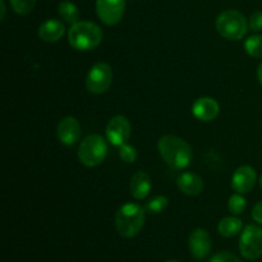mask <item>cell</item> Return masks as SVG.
Here are the masks:
<instances>
[{"instance_id": "obj_8", "label": "cell", "mask_w": 262, "mask_h": 262, "mask_svg": "<svg viewBox=\"0 0 262 262\" xmlns=\"http://www.w3.org/2000/svg\"><path fill=\"white\" fill-rule=\"evenodd\" d=\"M125 0H96V13L106 26H115L122 20Z\"/></svg>"}, {"instance_id": "obj_5", "label": "cell", "mask_w": 262, "mask_h": 262, "mask_svg": "<svg viewBox=\"0 0 262 262\" xmlns=\"http://www.w3.org/2000/svg\"><path fill=\"white\" fill-rule=\"evenodd\" d=\"M106 155L107 143L100 135H90L84 137L79 143L78 152H77L78 160L89 168L100 165L106 159Z\"/></svg>"}, {"instance_id": "obj_17", "label": "cell", "mask_w": 262, "mask_h": 262, "mask_svg": "<svg viewBox=\"0 0 262 262\" xmlns=\"http://www.w3.org/2000/svg\"><path fill=\"white\" fill-rule=\"evenodd\" d=\"M243 224L242 220L237 216H228L220 220L219 225H217V230H219L220 235L225 238H230L237 235L238 233L242 230Z\"/></svg>"}, {"instance_id": "obj_1", "label": "cell", "mask_w": 262, "mask_h": 262, "mask_svg": "<svg viewBox=\"0 0 262 262\" xmlns=\"http://www.w3.org/2000/svg\"><path fill=\"white\" fill-rule=\"evenodd\" d=\"M158 150L166 165L174 170L186 169L193 158L191 146L173 135L163 136L158 142Z\"/></svg>"}, {"instance_id": "obj_4", "label": "cell", "mask_w": 262, "mask_h": 262, "mask_svg": "<svg viewBox=\"0 0 262 262\" xmlns=\"http://www.w3.org/2000/svg\"><path fill=\"white\" fill-rule=\"evenodd\" d=\"M216 30L224 38L238 41L247 33L248 23L245 15L234 9L224 10L216 18Z\"/></svg>"}, {"instance_id": "obj_12", "label": "cell", "mask_w": 262, "mask_h": 262, "mask_svg": "<svg viewBox=\"0 0 262 262\" xmlns=\"http://www.w3.org/2000/svg\"><path fill=\"white\" fill-rule=\"evenodd\" d=\"M256 179L257 176L252 166H239L232 177V188L237 193H248L255 187Z\"/></svg>"}, {"instance_id": "obj_18", "label": "cell", "mask_w": 262, "mask_h": 262, "mask_svg": "<svg viewBox=\"0 0 262 262\" xmlns=\"http://www.w3.org/2000/svg\"><path fill=\"white\" fill-rule=\"evenodd\" d=\"M58 13L61 19L66 23H69L71 26L78 22L79 19V9L72 2L60 3L58 7Z\"/></svg>"}, {"instance_id": "obj_22", "label": "cell", "mask_w": 262, "mask_h": 262, "mask_svg": "<svg viewBox=\"0 0 262 262\" xmlns=\"http://www.w3.org/2000/svg\"><path fill=\"white\" fill-rule=\"evenodd\" d=\"M12 9L17 14H28L33 9L36 4V0H9Z\"/></svg>"}, {"instance_id": "obj_6", "label": "cell", "mask_w": 262, "mask_h": 262, "mask_svg": "<svg viewBox=\"0 0 262 262\" xmlns=\"http://www.w3.org/2000/svg\"><path fill=\"white\" fill-rule=\"evenodd\" d=\"M113 82L112 67L107 63H96L91 67L86 77L87 91L94 95H101L109 90Z\"/></svg>"}, {"instance_id": "obj_2", "label": "cell", "mask_w": 262, "mask_h": 262, "mask_svg": "<svg viewBox=\"0 0 262 262\" xmlns=\"http://www.w3.org/2000/svg\"><path fill=\"white\" fill-rule=\"evenodd\" d=\"M145 207L133 202L120 206L115 215V227L118 233L124 238L136 237L145 225Z\"/></svg>"}, {"instance_id": "obj_20", "label": "cell", "mask_w": 262, "mask_h": 262, "mask_svg": "<svg viewBox=\"0 0 262 262\" xmlns=\"http://www.w3.org/2000/svg\"><path fill=\"white\" fill-rule=\"evenodd\" d=\"M169 200L165 196H156L154 199H151L147 204L145 205L146 212H150V214H160L164 210L168 207Z\"/></svg>"}, {"instance_id": "obj_28", "label": "cell", "mask_w": 262, "mask_h": 262, "mask_svg": "<svg viewBox=\"0 0 262 262\" xmlns=\"http://www.w3.org/2000/svg\"><path fill=\"white\" fill-rule=\"evenodd\" d=\"M257 78H258V82H260L261 86H262V61L257 68Z\"/></svg>"}, {"instance_id": "obj_30", "label": "cell", "mask_w": 262, "mask_h": 262, "mask_svg": "<svg viewBox=\"0 0 262 262\" xmlns=\"http://www.w3.org/2000/svg\"><path fill=\"white\" fill-rule=\"evenodd\" d=\"M168 262H178V261H168Z\"/></svg>"}, {"instance_id": "obj_25", "label": "cell", "mask_w": 262, "mask_h": 262, "mask_svg": "<svg viewBox=\"0 0 262 262\" xmlns=\"http://www.w3.org/2000/svg\"><path fill=\"white\" fill-rule=\"evenodd\" d=\"M250 28L255 32L262 30V12H255L250 17V23H248Z\"/></svg>"}, {"instance_id": "obj_16", "label": "cell", "mask_w": 262, "mask_h": 262, "mask_svg": "<svg viewBox=\"0 0 262 262\" xmlns=\"http://www.w3.org/2000/svg\"><path fill=\"white\" fill-rule=\"evenodd\" d=\"M66 33V27L58 19H48L38 27V37L45 42H56Z\"/></svg>"}, {"instance_id": "obj_19", "label": "cell", "mask_w": 262, "mask_h": 262, "mask_svg": "<svg viewBox=\"0 0 262 262\" xmlns=\"http://www.w3.org/2000/svg\"><path fill=\"white\" fill-rule=\"evenodd\" d=\"M245 49L248 55L253 58H262V35L248 37L245 42Z\"/></svg>"}, {"instance_id": "obj_27", "label": "cell", "mask_w": 262, "mask_h": 262, "mask_svg": "<svg viewBox=\"0 0 262 262\" xmlns=\"http://www.w3.org/2000/svg\"><path fill=\"white\" fill-rule=\"evenodd\" d=\"M0 7H2V20H3L5 18V12H7V8H5L4 0H0Z\"/></svg>"}, {"instance_id": "obj_14", "label": "cell", "mask_w": 262, "mask_h": 262, "mask_svg": "<svg viewBox=\"0 0 262 262\" xmlns=\"http://www.w3.org/2000/svg\"><path fill=\"white\" fill-rule=\"evenodd\" d=\"M177 186L178 188L183 192L184 194L188 196H199L202 191H204V179L196 173H182L181 176L177 178Z\"/></svg>"}, {"instance_id": "obj_21", "label": "cell", "mask_w": 262, "mask_h": 262, "mask_svg": "<svg viewBox=\"0 0 262 262\" xmlns=\"http://www.w3.org/2000/svg\"><path fill=\"white\" fill-rule=\"evenodd\" d=\"M246 199L242 196V193H234L229 197L228 201V209L233 215L242 214L246 210Z\"/></svg>"}, {"instance_id": "obj_24", "label": "cell", "mask_w": 262, "mask_h": 262, "mask_svg": "<svg viewBox=\"0 0 262 262\" xmlns=\"http://www.w3.org/2000/svg\"><path fill=\"white\" fill-rule=\"evenodd\" d=\"M210 262H242L235 255L230 252H220L217 255L212 256Z\"/></svg>"}, {"instance_id": "obj_10", "label": "cell", "mask_w": 262, "mask_h": 262, "mask_svg": "<svg viewBox=\"0 0 262 262\" xmlns=\"http://www.w3.org/2000/svg\"><path fill=\"white\" fill-rule=\"evenodd\" d=\"M58 140L66 146L76 145L81 137V125L74 117H66L59 122L56 128Z\"/></svg>"}, {"instance_id": "obj_9", "label": "cell", "mask_w": 262, "mask_h": 262, "mask_svg": "<svg viewBox=\"0 0 262 262\" xmlns=\"http://www.w3.org/2000/svg\"><path fill=\"white\" fill-rule=\"evenodd\" d=\"M106 138L113 146L120 147L124 145L130 137V124L128 119L123 115H117L109 120L106 125Z\"/></svg>"}, {"instance_id": "obj_11", "label": "cell", "mask_w": 262, "mask_h": 262, "mask_svg": "<svg viewBox=\"0 0 262 262\" xmlns=\"http://www.w3.org/2000/svg\"><path fill=\"white\" fill-rule=\"evenodd\" d=\"M188 247L192 256L197 260L206 257L211 251V238L205 229L197 228L191 233L188 239Z\"/></svg>"}, {"instance_id": "obj_23", "label": "cell", "mask_w": 262, "mask_h": 262, "mask_svg": "<svg viewBox=\"0 0 262 262\" xmlns=\"http://www.w3.org/2000/svg\"><path fill=\"white\" fill-rule=\"evenodd\" d=\"M119 158L124 163H135L136 159H137V150H136L135 146L124 143V145H122L119 147Z\"/></svg>"}, {"instance_id": "obj_29", "label": "cell", "mask_w": 262, "mask_h": 262, "mask_svg": "<svg viewBox=\"0 0 262 262\" xmlns=\"http://www.w3.org/2000/svg\"><path fill=\"white\" fill-rule=\"evenodd\" d=\"M258 183H260V187H261V189H262V176H261V178H260V182H258Z\"/></svg>"}, {"instance_id": "obj_15", "label": "cell", "mask_w": 262, "mask_h": 262, "mask_svg": "<svg viewBox=\"0 0 262 262\" xmlns=\"http://www.w3.org/2000/svg\"><path fill=\"white\" fill-rule=\"evenodd\" d=\"M130 194L136 200H145L151 192V178L146 171H137L130 178Z\"/></svg>"}, {"instance_id": "obj_26", "label": "cell", "mask_w": 262, "mask_h": 262, "mask_svg": "<svg viewBox=\"0 0 262 262\" xmlns=\"http://www.w3.org/2000/svg\"><path fill=\"white\" fill-rule=\"evenodd\" d=\"M252 219L258 224H262V201L257 202L252 210Z\"/></svg>"}, {"instance_id": "obj_7", "label": "cell", "mask_w": 262, "mask_h": 262, "mask_svg": "<svg viewBox=\"0 0 262 262\" xmlns=\"http://www.w3.org/2000/svg\"><path fill=\"white\" fill-rule=\"evenodd\" d=\"M239 251L247 260H256L262 256V228L247 225L239 239Z\"/></svg>"}, {"instance_id": "obj_13", "label": "cell", "mask_w": 262, "mask_h": 262, "mask_svg": "<svg viewBox=\"0 0 262 262\" xmlns=\"http://www.w3.org/2000/svg\"><path fill=\"white\" fill-rule=\"evenodd\" d=\"M220 105L212 97H200L192 105V114L201 122H210L219 115Z\"/></svg>"}, {"instance_id": "obj_3", "label": "cell", "mask_w": 262, "mask_h": 262, "mask_svg": "<svg viewBox=\"0 0 262 262\" xmlns=\"http://www.w3.org/2000/svg\"><path fill=\"white\" fill-rule=\"evenodd\" d=\"M102 30L94 22H77L68 31V42L79 51L92 50L102 41Z\"/></svg>"}]
</instances>
